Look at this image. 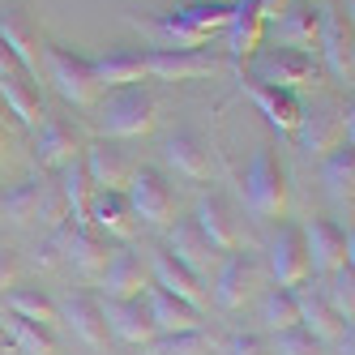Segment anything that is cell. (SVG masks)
Returning <instances> with one entry per match:
<instances>
[{
  "label": "cell",
  "mask_w": 355,
  "mask_h": 355,
  "mask_svg": "<svg viewBox=\"0 0 355 355\" xmlns=\"http://www.w3.org/2000/svg\"><path fill=\"white\" fill-rule=\"evenodd\" d=\"M155 112H159V103L146 86H120L98 103L94 120L107 137H141L155 129Z\"/></svg>",
  "instance_id": "obj_1"
},
{
  "label": "cell",
  "mask_w": 355,
  "mask_h": 355,
  "mask_svg": "<svg viewBox=\"0 0 355 355\" xmlns=\"http://www.w3.org/2000/svg\"><path fill=\"white\" fill-rule=\"evenodd\" d=\"M317 60L313 52H295V47H257L248 56V78L257 86H278V90H300L317 82Z\"/></svg>",
  "instance_id": "obj_2"
},
{
  "label": "cell",
  "mask_w": 355,
  "mask_h": 355,
  "mask_svg": "<svg viewBox=\"0 0 355 355\" xmlns=\"http://www.w3.org/2000/svg\"><path fill=\"white\" fill-rule=\"evenodd\" d=\"M244 206L252 218H278L287 210V171L270 146H261L244 171Z\"/></svg>",
  "instance_id": "obj_3"
},
{
  "label": "cell",
  "mask_w": 355,
  "mask_h": 355,
  "mask_svg": "<svg viewBox=\"0 0 355 355\" xmlns=\"http://www.w3.org/2000/svg\"><path fill=\"white\" fill-rule=\"evenodd\" d=\"M124 201H129L133 218H141V223H150V227H167V223H171V210H175V193H171V184L163 180V171H155V167L129 171Z\"/></svg>",
  "instance_id": "obj_4"
},
{
  "label": "cell",
  "mask_w": 355,
  "mask_h": 355,
  "mask_svg": "<svg viewBox=\"0 0 355 355\" xmlns=\"http://www.w3.org/2000/svg\"><path fill=\"white\" fill-rule=\"evenodd\" d=\"M146 56V78H159V82H193V78H210V73L223 69V60L206 47H150Z\"/></svg>",
  "instance_id": "obj_5"
},
{
  "label": "cell",
  "mask_w": 355,
  "mask_h": 355,
  "mask_svg": "<svg viewBox=\"0 0 355 355\" xmlns=\"http://www.w3.org/2000/svg\"><path fill=\"white\" fill-rule=\"evenodd\" d=\"M270 270H274V283L295 291L300 283H309V248H304V227L300 223H283L278 232L270 236Z\"/></svg>",
  "instance_id": "obj_6"
},
{
  "label": "cell",
  "mask_w": 355,
  "mask_h": 355,
  "mask_svg": "<svg viewBox=\"0 0 355 355\" xmlns=\"http://www.w3.org/2000/svg\"><path fill=\"white\" fill-rule=\"evenodd\" d=\"M47 78H52L56 94L73 107H90L94 103V73L86 56H73L64 47H47Z\"/></svg>",
  "instance_id": "obj_7"
},
{
  "label": "cell",
  "mask_w": 355,
  "mask_h": 355,
  "mask_svg": "<svg viewBox=\"0 0 355 355\" xmlns=\"http://www.w3.org/2000/svg\"><path fill=\"white\" fill-rule=\"evenodd\" d=\"M0 98H5V107L26 124V129H39L47 120L43 116V98H39V86L26 78V69H21L5 47H0Z\"/></svg>",
  "instance_id": "obj_8"
},
{
  "label": "cell",
  "mask_w": 355,
  "mask_h": 355,
  "mask_svg": "<svg viewBox=\"0 0 355 355\" xmlns=\"http://www.w3.org/2000/svg\"><path fill=\"white\" fill-rule=\"evenodd\" d=\"M343 137L351 141V103H347L343 116L334 107H313V112H304L300 124H295V141H300V150L309 159H321L325 150H334Z\"/></svg>",
  "instance_id": "obj_9"
},
{
  "label": "cell",
  "mask_w": 355,
  "mask_h": 355,
  "mask_svg": "<svg viewBox=\"0 0 355 355\" xmlns=\"http://www.w3.org/2000/svg\"><path fill=\"white\" fill-rule=\"evenodd\" d=\"M60 193L56 184H47L43 175H31L26 184H17L13 193L0 197V214L13 218V223H31V218H64L60 214Z\"/></svg>",
  "instance_id": "obj_10"
},
{
  "label": "cell",
  "mask_w": 355,
  "mask_h": 355,
  "mask_svg": "<svg viewBox=\"0 0 355 355\" xmlns=\"http://www.w3.org/2000/svg\"><path fill=\"white\" fill-rule=\"evenodd\" d=\"M261 39H266L261 0H236V5H232V21H227V60L236 64L240 78H244V60L261 47Z\"/></svg>",
  "instance_id": "obj_11"
},
{
  "label": "cell",
  "mask_w": 355,
  "mask_h": 355,
  "mask_svg": "<svg viewBox=\"0 0 355 355\" xmlns=\"http://www.w3.org/2000/svg\"><path fill=\"white\" fill-rule=\"evenodd\" d=\"M47 240H52V248H56V252H64V261L78 270V274H86V278H94L98 270L107 266V244L98 240L90 227H73V223L64 218V223H60Z\"/></svg>",
  "instance_id": "obj_12"
},
{
  "label": "cell",
  "mask_w": 355,
  "mask_h": 355,
  "mask_svg": "<svg viewBox=\"0 0 355 355\" xmlns=\"http://www.w3.org/2000/svg\"><path fill=\"white\" fill-rule=\"evenodd\" d=\"M321 56H325V69L334 73L338 82H351L355 73V35H351V17L343 9H325L321 13Z\"/></svg>",
  "instance_id": "obj_13"
},
{
  "label": "cell",
  "mask_w": 355,
  "mask_h": 355,
  "mask_svg": "<svg viewBox=\"0 0 355 355\" xmlns=\"http://www.w3.org/2000/svg\"><path fill=\"white\" fill-rule=\"evenodd\" d=\"M304 248H309V270L334 274L338 266L351 261V232H343L329 218H313L304 227Z\"/></svg>",
  "instance_id": "obj_14"
},
{
  "label": "cell",
  "mask_w": 355,
  "mask_h": 355,
  "mask_svg": "<svg viewBox=\"0 0 355 355\" xmlns=\"http://www.w3.org/2000/svg\"><path fill=\"white\" fill-rule=\"evenodd\" d=\"M103 321H107V334H116L120 343H133V347H146L159 334L146 309V291L133 300H103Z\"/></svg>",
  "instance_id": "obj_15"
},
{
  "label": "cell",
  "mask_w": 355,
  "mask_h": 355,
  "mask_svg": "<svg viewBox=\"0 0 355 355\" xmlns=\"http://www.w3.org/2000/svg\"><path fill=\"white\" fill-rule=\"evenodd\" d=\"M257 291V261L248 257V252L232 248L223 252V266L214 274V300L223 309H244V300Z\"/></svg>",
  "instance_id": "obj_16"
},
{
  "label": "cell",
  "mask_w": 355,
  "mask_h": 355,
  "mask_svg": "<svg viewBox=\"0 0 355 355\" xmlns=\"http://www.w3.org/2000/svg\"><path fill=\"white\" fill-rule=\"evenodd\" d=\"M274 35L283 47H295V52H309L321 39V9L313 0H287L283 13L274 17Z\"/></svg>",
  "instance_id": "obj_17"
},
{
  "label": "cell",
  "mask_w": 355,
  "mask_h": 355,
  "mask_svg": "<svg viewBox=\"0 0 355 355\" xmlns=\"http://www.w3.org/2000/svg\"><path fill=\"white\" fill-rule=\"evenodd\" d=\"M150 274H155V287H163V291H171V295H180V300H189V304H197V309L210 300L206 278L193 274L189 266H180L167 248H155V252H150Z\"/></svg>",
  "instance_id": "obj_18"
},
{
  "label": "cell",
  "mask_w": 355,
  "mask_h": 355,
  "mask_svg": "<svg viewBox=\"0 0 355 355\" xmlns=\"http://www.w3.org/2000/svg\"><path fill=\"white\" fill-rule=\"evenodd\" d=\"M60 321L78 334L86 347H103L107 343V321H103V300L90 291H73L64 304H56Z\"/></svg>",
  "instance_id": "obj_19"
},
{
  "label": "cell",
  "mask_w": 355,
  "mask_h": 355,
  "mask_svg": "<svg viewBox=\"0 0 355 355\" xmlns=\"http://www.w3.org/2000/svg\"><path fill=\"white\" fill-rule=\"evenodd\" d=\"M82 150H86V141L64 120L47 116L39 129H35V159H39V167H64L73 159H82Z\"/></svg>",
  "instance_id": "obj_20"
},
{
  "label": "cell",
  "mask_w": 355,
  "mask_h": 355,
  "mask_svg": "<svg viewBox=\"0 0 355 355\" xmlns=\"http://www.w3.org/2000/svg\"><path fill=\"white\" fill-rule=\"evenodd\" d=\"M163 159L184 180H210V150L201 141V133H193V129H175L163 141Z\"/></svg>",
  "instance_id": "obj_21"
},
{
  "label": "cell",
  "mask_w": 355,
  "mask_h": 355,
  "mask_svg": "<svg viewBox=\"0 0 355 355\" xmlns=\"http://www.w3.org/2000/svg\"><path fill=\"white\" fill-rule=\"evenodd\" d=\"M146 309H150V321H155L159 334H189V329H201V309L197 304L171 295L163 287L146 291Z\"/></svg>",
  "instance_id": "obj_22"
},
{
  "label": "cell",
  "mask_w": 355,
  "mask_h": 355,
  "mask_svg": "<svg viewBox=\"0 0 355 355\" xmlns=\"http://www.w3.org/2000/svg\"><path fill=\"white\" fill-rule=\"evenodd\" d=\"M129 26L150 39V47H201L206 43V35H197L189 21H180V13L167 9V13H150V17H129Z\"/></svg>",
  "instance_id": "obj_23"
},
{
  "label": "cell",
  "mask_w": 355,
  "mask_h": 355,
  "mask_svg": "<svg viewBox=\"0 0 355 355\" xmlns=\"http://www.w3.org/2000/svg\"><path fill=\"white\" fill-rule=\"evenodd\" d=\"M240 86H244V94L252 98V107H257L278 133H295V124H300V116H304V103L295 98V90L257 86V82H244V78H240Z\"/></svg>",
  "instance_id": "obj_24"
},
{
  "label": "cell",
  "mask_w": 355,
  "mask_h": 355,
  "mask_svg": "<svg viewBox=\"0 0 355 355\" xmlns=\"http://www.w3.org/2000/svg\"><path fill=\"white\" fill-rule=\"evenodd\" d=\"M193 223H197V232L210 240L214 252H232V248H240V232H236L232 206H227L218 193H210V197H201V201H197Z\"/></svg>",
  "instance_id": "obj_25"
},
{
  "label": "cell",
  "mask_w": 355,
  "mask_h": 355,
  "mask_svg": "<svg viewBox=\"0 0 355 355\" xmlns=\"http://www.w3.org/2000/svg\"><path fill=\"white\" fill-rule=\"evenodd\" d=\"M295 309H300V325L309 329L313 338H321V343L343 338V329L351 325V321H343L334 309H329L325 291H313L309 283H300V287H295Z\"/></svg>",
  "instance_id": "obj_26"
},
{
  "label": "cell",
  "mask_w": 355,
  "mask_h": 355,
  "mask_svg": "<svg viewBox=\"0 0 355 355\" xmlns=\"http://www.w3.org/2000/svg\"><path fill=\"white\" fill-rule=\"evenodd\" d=\"M98 287H103L98 300H133V295H141L146 291L141 257H137V252H112L107 266L98 270Z\"/></svg>",
  "instance_id": "obj_27"
},
{
  "label": "cell",
  "mask_w": 355,
  "mask_h": 355,
  "mask_svg": "<svg viewBox=\"0 0 355 355\" xmlns=\"http://www.w3.org/2000/svg\"><path fill=\"white\" fill-rule=\"evenodd\" d=\"M82 167H86V180L94 189H124L129 184V159H124V150L112 146V141H94L82 150Z\"/></svg>",
  "instance_id": "obj_28"
},
{
  "label": "cell",
  "mask_w": 355,
  "mask_h": 355,
  "mask_svg": "<svg viewBox=\"0 0 355 355\" xmlns=\"http://www.w3.org/2000/svg\"><path fill=\"white\" fill-rule=\"evenodd\" d=\"M86 223L107 236H133V210L124 201V189H94L86 201Z\"/></svg>",
  "instance_id": "obj_29"
},
{
  "label": "cell",
  "mask_w": 355,
  "mask_h": 355,
  "mask_svg": "<svg viewBox=\"0 0 355 355\" xmlns=\"http://www.w3.org/2000/svg\"><path fill=\"white\" fill-rule=\"evenodd\" d=\"M167 252H171L180 266H189L193 274H206V270L214 266V257H218V252L210 248V240L197 232L193 218H180V223L167 232Z\"/></svg>",
  "instance_id": "obj_30"
},
{
  "label": "cell",
  "mask_w": 355,
  "mask_h": 355,
  "mask_svg": "<svg viewBox=\"0 0 355 355\" xmlns=\"http://www.w3.org/2000/svg\"><path fill=\"white\" fill-rule=\"evenodd\" d=\"M0 47L26 69V78L39 82V52H35V35L26 26V17L17 9H0Z\"/></svg>",
  "instance_id": "obj_31"
},
{
  "label": "cell",
  "mask_w": 355,
  "mask_h": 355,
  "mask_svg": "<svg viewBox=\"0 0 355 355\" xmlns=\"http://www.w3.org/2000/svg\"><path fill=\"white\" fill-rule=\"evenodd\" d=\"M90 73H94V86H103V90L141 86V78H146V56L141 52H107V56L90 60Z\"/></svg>",
  "instance_id": "obj_32"
},
{
  "label": "cell",
  "mask_w": 355,
  "mask_h": 355,
  "mask_svg": "<svg viewBox=\"0 0 355 355\" xmlns=\"http://www.w3.org/2000/svg\"><path fill=\"white\" fill-rule=\"evenodd\" d=\"M321 184L334 201H351V184H355V146L351 141H338L334 150L321 155Z\"/></svg>",
  "instance_id": "obj_33"
},
{
  "label": "cell",
  "mask_w": 355,
  "mask_h": 355,
  "mask_svg": "<svg viewBox=\"0 0 355 355\" xmlns=\"http://www.w3.org/2000/svg\"><path fill=\"white\" fill-rule=\"evenodd\" d=\"M56 193H60V206L69 210L64 218H69L73 227H86V201H90V193H94V184L86 180L82 159H73V163L60 167V184H56Z\"/></svg>",
  "instance_id": "obj_34"
},
{
  "label": "cell",
  "mask_w": 355,
  "mask_h": 355,
  "mask_svg": "<svg viewBox=\"0 0 355 355\" xmlns=\"http://www.w3.org/2000/svg\"><path fill=\"white\" fill-rule=\"evenodd\" d=\"M5 334L9 343L21 351V355H56V338H52V329L39 325V321H26V317H5Z\"/></svg>",
  "instance_id": "obj_35"
},
{
  "label": "cell",
  "mask_w": 355,
  "mask_h": 355,
  "mask_svg": "<svg viewBox=\"0 0 355 355\" xmlns=\"http://www.w3.org/2000/svg\"><path fill=\"white\" fill-rule=\"evenodd\" d=\"M5 309L13 313V317H26V321H39V325H47L52 329L56 321H60V313H56V304L47 300L39 287H13L9 295H5Z\"/></svg>",
  "instance_id": "obj_36"
},
{
  "label": "cell",
  "mask_w": 355,
  "mask_h": 355,
  "mask_svg": "<svg viewBox=\"0 0 355 355\" xmlns=\"http://www.w3.org/2000/svg\"><path fill=\"white\" fill-rule=\"evenodd\" d=\"M175 13H180V21H189V26L197 35H206V39L227 31V21H232V5H227V0H197V5H180Z\"/></svg>",
  "instance_id": "obj_37"
},
{
  "label": "cell",
  "mask_w": 355,
  "mask_h": 355,
  "mask_svg": "<svg viewBox=\"0 0 355 355\" xmlns=\"http://www.w3.org/2000/svg\"><path fill=\"white\" fill-rule=\"evenodd\" d=\"M214 338L206 329H189V334H155L146 343V355H210Z\"/></svg>",
  "instance_id": "obj_38"
},
{
  "label": "cell",
  "mask_w": 355,
  "mask_h": 355,
  "mask_svg": "<svg viewBox=\"0 0 355 355\" xmlns=\"http://www.w3.org/2000/svg\"><path fill=\"white\" fill-rule=\"evenodd\" d=\"M261 321H266V329H291V325H300V309H295V291H287V287H274L266 300H261Z\"/></svg>",
  "instance_id": "obj_39"
},
{
  "label": "cell",
  "mask_w": 355,
  "mask_h": 355,
  "mask_svg": "<svg viewBox=\"0 0 355 355\" xmlns=\"http://www.w3.org/2000/svg\"><path fill=\"white\" fill-rule=\"evenodd\" d=\"M325 300H329V309H334L343 321H351V313H355V270H351V261H347V266H338L334 274H329Z\"/></svg>",
  "instance_id": "obj_40"
},
{
  "label": "cell",
  "mask_w": 355,
  "mask_h": 355,
  "mask_svg": "<svg viewBox=\"0 0 355 355\" xmlns=\"http://www.w3.org/2000/svg\"><path fill=\"white\" fill-rule=\"evenodd\" d=\"M270 355H321V338H313L304 325L278 329V334H274V347H270Z\"/></svg>",
  "instance_id": "obj_41"
},
{
  "label": "cell",
  "mask_w": 355,
  "mask_h": 355,
  "mask_svg": "<svg viewBox=\"0 0 355 355\" xmlns=\"http://www.w3.org/2000/svg\"><path fill=\"white\" fill-rule=\"evenodd\" d=\"M223 355H270V347L257 334H232L223 343Z\"/></svg>",
  "instance_id": "obj_42"
},
{
  "label": "cell",
  "mask_w": 355,
  "mask_h": 355,
  "mask_svg": "<svg viewBox=\"0 0 355 355\" xmlns=\"http://www.w3.org/2000/svg\"><path fill=\"white\" fill-rule=\"evenodd\" d=\"M13 278H17V257L9 248H0V291L13 287Z\"/></svg>",
  "instance_id": "obj_43"
},
{
  "label": "cell",
  "mask_w": 355,
  "mask_h": 355,
  "mask_svg": "<svg viewBox=\"0 0 355 355\" xmlns=\"http://www.w3.org/2000/svg\"><path fill=\"white\" fill-rule=\"evenodd\" d=\"M0 146H5V137H0Z\"/></svg>",
  "instance_id": "obj_44"
}]
</instances>
